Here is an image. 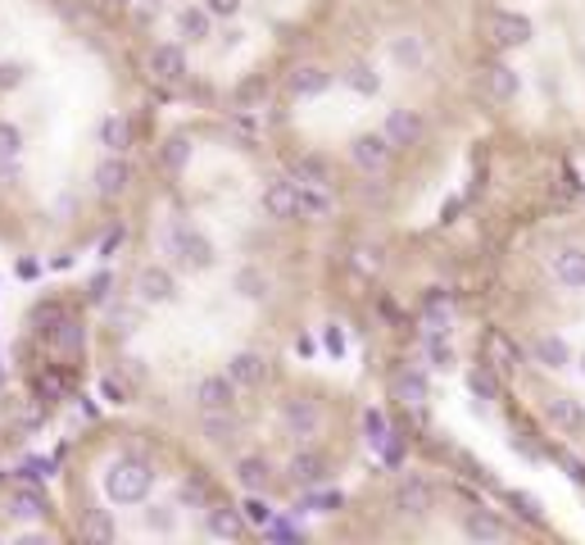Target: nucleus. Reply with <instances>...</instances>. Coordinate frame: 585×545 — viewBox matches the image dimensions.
Listing matches in <instances>:
<instances>
[{"instance_id":"2","label":"nucleus","mask_w":585,"mask_h":545,"mask_svg":"<svg viewBox=\"0 0 585 545\" xmlns=\"http://www.w3.org/2000/svg\"><path fill=\"white\" fill-rule=\"evenodd\" d=\"M454 82H472L468 0H331L245 114L331 209L359 278L441 160Z\"/></svg>"},{"instance_id":"5","label":"nucleus","mask_w":585,"mask_h":545,"mask_svg":"<svg viewBox=\"0 0 585 545\" xmlns=\"http://www.w3.org/2000/svg\"><path fill=\"white\" fill-rule=\"evenodd\" d=\"M168 109L250 114L331 0H91Z\"/></svg>"},{"instance_id":"1","label":"nucleus","mask_w":585,"mask_h":545,"mask_svg":"<svg viewBox=\"0 0 585 545\" xmlns=\"http://www.w3.org/2000/svg\"><path fill=\"white\" fill-rule=\"evenodd\" d=\"M105 255L91 291L105 405L187 432L255 513H323L354 450L386 441L350 382L377 310L331 209L245 114L168 109Z\"/></svg>"},{"instance_id":"6","label":"nucleus","mask_w":585,"mask_h":545,"mask_svg":"<svg viewBox=\"0 0 585 545\" xmlns=\"http://www.w3.org/2000/svg\"><path fill=\"white\" fill-rule=\"evenodd\" d=\"M0 541H73L50 482L0 473Z\"/></svg>"},{"instance_id":"4","label":"nucleus","mask_w":585,"mask_h":545,"mask_svg":"<svg viewBox=\"0 0 585 545\" xmlns=\"http://www.w3.org/2000/svg\"><path fill=\"white\" fill-rule=\"evenodd\" d=\"M50 487L73 541H259L268 523L232 477L173 422L118 409L86 418L55 460Z\"/></svg>"},{"instance_id":"3","label":"nucleus","mask_w":585,"mask_h":545,"mask_svg":"<svg viewBox=\"0 0 585 545\" xmlns=\"http://www.w3.org/2000/svg\"><path fill=\"white\" fill-rule=\"evenodd\" d=\"M168 105L91 0H0V255H105Z\"/></svg>"}]
</instances>
